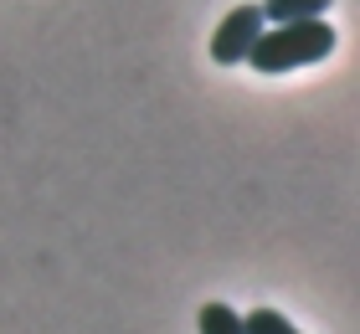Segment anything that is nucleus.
Wrapping results in <instances>:
<instances>
[{
    "label": "nucleus",
    "mask_w": 360,
    "mask_h": 334,
    "mask_svg": "<svg viewBox=\"0 0 360 334\" xmlns=\"http://www.w3.org/2000/svg\"><path fill=\"white\" fill-rule=\"evenodd\" d=\"M242 324H248V334H299L278 309H252V314H242Z\"/></svg>",
    "instance_id": "obj_5"
},
{
    "label": "nucleus",
    "mask_w": 360,
    "mask_h": 334,
    "mask_svg": "<svg viewBox=\"0 0 360 334\" xmlns=\"http://www.w3.org/2000/svg\"><path fill=\"white\" fill-rule=\"evenodd\" d=\"M335 0H263V21H309V15H324Z\"/></svg>",
    "instance_id": "obj_3"
},
{
    "label": "nucleus",
    "mask_w": 360,
    "mask_h": 334,
    "mask_svg": "<svg viewBox=\"0 0 360 334\" xmlns=\"http://www.w3.org/2000/svg\"><path fill=\"white\" fill-rule=\"evenodd\" d=\"M335 52V26H324V15H309V21H273L257 31L248 67L252 72H293V67H314Z\"/></svg>",
    "instance_id": "obj_1"
},
{
    "label": "nucleus",
    "mask_w": 360,
    "mask_h": 334,
    "mask_svg": "<svg viewBox=\"0 0 360 334\" xmlns=\"http://www.w3.org/2000/svg\"><path fill=\"white\" fill-rule=\"evenodd\" d=\"M257 31H263V11L252 6H237L226 21L211 31V57H217L221 67H237V62H248V52H252V41H257Z\"/></svg>",
    "instance_id": "obj_2"
},
{
    "label": "nucleus",
    "mask_w": 360,
    "mask_h": 334,
    "mask_svg": "<svg viewBox=\"0 0 360 334\" xmlns=\"http://www.w3.org/2000/svg\"><path fill=\"white\" fill-rule=\"evenodd\" d=\"M195 329H201V334H248L242 314L226 309V304H206L201 314H195Z\"/></svg>",
    "instance_id": "obj_4"
}]
</instances>
